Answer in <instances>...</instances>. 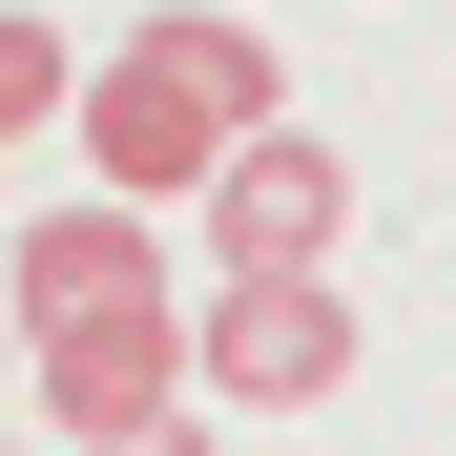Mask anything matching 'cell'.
<instances>
[{"instance_id": "cell-1", "label": "cell", "mask_w": 456, "mask_h": 456, "mask_svg": "<svg viewBox=\"0 0 456 456\" xmlns=\"http://www.w3.org/2000/svg\"><path fill=\"white\" fill-rule=\"evenodd\" d=\"M187 395H228V415H312V395H353V270H208Z\"/></svg>"}, {"instance_id": "cell-2", "label": "cell", "mask_w": 456, "mask_h": 456, "mask_svg": "<svg viewBox=\"0 0 456 456\" xmlns=\"http://www.w3.org/2000/svg\"><path fill=\"white\" fill-rule=\"evenodd\" d=\"M332 249H353V167L312 125H249L208 167V270H332Z\"/></svg>"}, {"instance_id": "cell-3", "label": "cell", "mask_w": 456, "mask_h": 456, "mask_svg": "<svg viewBox=\"0 0 456 456\" xmlns=\"http://www.w3.org/2000/svg\"><path fill=\"white\" fill-rule=\"evenodd\" d=\"M21 373H42L62 456H104V436H167V415H187V312H84V332H21Z\"/></svg>"}, {"instance_id": "cell-4", "label": "cell", "mask_w": 456, "mask_h": 456, "mask_svg": "<svg viewBox=\"0 0 456 456\" xmlns=\"http://www.w3.org/2000/svg\"><path fill=\"white\" fill-rule=\"evenodd\" d=\"M84 145H104V208H208V167H228V104L187 84L167 42H125L104 84H84Z\"/></svg>"}, {"instance_id": "cell-5", "label": "cell", "mask_w": 456, "mask_h": 456, "mask_svg": "<svg viewBox=\"0 0 456 456\" xmlns=\"http://www.w3.org/2000/svg\"><path fill=\"white\" fill-rule=\"evenodd\" d=\"M0 312H21V332H84V312H167V228H145V208H42L21 249H0Z\"/></svg>"}, {"instance_id": "cell-6", "label": "cell", "mask_w": 456, "mask_h": 456, "mask_svg": "<svg viewBox=\"0 0 456 456\" xmlns=\"http://www.w3.org/2000/svg\"><path fill=\"white\" fill-rule=\"evenodd\" d=\"M145 42H167L187 84L228 104V145H249V125H290V62H270V21H228V0H167V21H145Z\"/></svg>"}, {"instance_id": "cell-7", "label": "cell", "mask_w": 456, "mask_h": 456, "mask_svg": "<svg viewBox=\"0 0 456 456\" xmlns=\"http://www.w3.org/2000/svg\"><path fill=\"white\" fill-rule=\"evenodd\" d=\"M62 104H84V62H62V21H0V145H42Z\"/></svg>"}, {"instance_id": "cell-8", "label": "cell", "mask_w": 456, "mask_h": 456, "mask_svg": "<svg viewBox=\"0 0 456 456\" xmlns=\"http://www.w3.org/2000/svg\"><path fill=\"white\" fill-rule=\"evenodd\" d=\"M104 456H228V436H208V415H167V436H104Z\"/></svg>"}, {"instance_id": "cell-9", "label": "cell", "mask_w": 456, "mask_h": 456, "mask_svg": "<svg viewBox=\"0 0 456 456\" xmlns=\"http://www.w3.org/2000/svg\"><path fill=\"white\" fill-rule=\"evenodd\" d=\"M0 373H21V312H0Z\"/></svg>"}, {"instance_id": "cell-10", "label": "cell", "mask_w": 456, "mask_h": 456, "mask_svg": "<svg viewBox=\"0 0 456 456\" xmlns=\"http://www.w3.org/2000/svg\"><path fill=\"white\" fill-rule=\"evenodd\" d=\"M0 456H21V436H0Z\"/></svg>"}]
</instances>
